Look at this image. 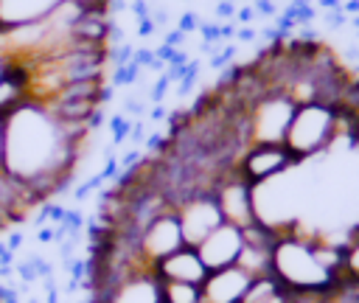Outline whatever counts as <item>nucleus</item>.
I'll return each mask as SVG.
<instances>
[{
	"label": "nucleus",
	"mask_w": 359,
	"mask_h": 303,
	"mask_svg": "<svg viewBox=\"0 0 359 303\" xmlns=\"http://www.w3.org/2000/svg\"><path fill=\"white\" fill-rule=\"evenodd\" d=\"M342 281L359 286V224H351L345 230V269Z\"/></svg>",
	"instance_id": "17"
},
{
	"label": "nucleus",
	"mask_w": 359,
	"mask_h": 303,
	"mask_svg": "<svg viewBox=\"0 0 359 303\" xmlns=\"http://www.w3.org/2000/svg\"><path fill=\"white\" fill-rule=\"evenodd\" d=\"M323 22L328 25V28H342L345 22H348V14L342 11V8H334V11H323Z\"/></svg>",
	"instance_id": "20"
},
{
	"label": "nucleus",
	"mask_w": 359,
	"mask_h": 303,
	"mask_svg": "<svg viewBox=\"0 0 359 303\" xmlns=\"http://www.w3.org/2000/svg\"><path fill=\"white\" fill-rule=\"evenodd\" d=\"M6 121L3 171L28 185L39 199L59 194L81 157L87 123H65L45 104L25 101Z\"/></svg>",
	"instance_id": "1"
},
{
	"label": "nucleus",
	"mask_w": 359,
	"mask_h": 303,
	"mask_svg": "<svg viewBox=\"0 0 359 303\" xmlns=\"http://www.w3.org/2000/svg\"><path fill=\"white\" fill-rule=\"evenodd\" d=\"M345 62H359V45L356 42H351L345 48Z\"/></svg>",
	"instance_id": "22"
},
{
	"label": "nucleus",
	"mask_w": 359,
	"mask_h": 303,
	"mask_svg": "<svg viewBox=\"0 0 359 303\" xmlns=\"http://www.w3.org/2000/svg\"><path fill=\"white\" fill-rule=\"evenodd\" d=\"M154 275L160 281H180V283H196L202 286V281L208 278V267L202 264L196 247H180L177 252L165 255L163 261L154 264Z\"/></svg>",
	"instance_id": "11"
},
{
	"label": "nucleus",
	"mask_w": 359,
	"mask_h": 303,
	"mask_svg": "<svg viewBox=\"0 0 359 303\" xmlns=\"http://www.w3.org/2000/svg\"><path fill=\"white\" fill-rule=\"evenodd\" d=\"M3 166H6V121L0 118V174H6Z\"/></svg>",
	"instance_id": "21"
},
{
	"label": "nucleus",
	"mask_w": 359,
	"mask_h": 303,
	"mask_svg": "<svg viewBox=\"0 0 359 303\" xmlns=\"http://www.w3.org/2000/svg\"><path fill=\"white\" fill-rule=\"evenodd\" d=\"M241 247H244V233H241V227L222 222L213 233H208V236L196 244V252H199L202 264L208 267V272H213V269L233 267V264L238 261Z\"/></svg>",
	"instance_id": "8"
},
{
	"label": "nucleus",
	"mask_w": 359,
	"mask_h": 303,
	"mask_svg": "<svg viewBox=\"0 0 359 303\" xmlns=\"http://www.w3.org/2000/svg\"><path fill=\"white\" fill-rule=\"evenodd\" d=\"M323 303H359V286H353V283H348V281H337V283L325 292Z\"/></svg>",
	"instance_id": "18"
},
{
	"label": "nucleus",
	"mask_w": 359,
	"mask_h": 303,
	"mask_svg": "<svg viewBox=\"0 0 359 303\" xmlns=\"http://www.w3.org/2000/svg\"><path fill=\"white\" fill-rule=\"evenodd\" d=\"M334 118H337V107H328V104H300V107H294L292 123H289L286 137H283L286 149L300 163L328 152L337 143Z\"/></svg>",
	"instance_id": "2"
},
{
	"label": "nucleus",
	"mask_w": 359,
	"mask_h": 303,
	"mask_svg": "<svg viewBox=\"0 0 359 303\" xmlns=\"http://www.w3.org/2000/svg\"><path fill=\"white\" fill-rule=\"evenodd\" d=\"M250 275L241 267H224V269H213L208 272V278L202 281V303H241L247 286H250Z\"/></svg>",
	"instance_id": "10"
},
{
	"label": "nucleus",
	"mask_w": 359,
	"mask_h": 303,
	"mask_svg": "<svg viewBox=\"0 0 359 303\" xmlns=\"http://www.w3.org/2000/svg\"><path fill=\"white\" fill-rule=\"evenodd\" d=\"M6 65H8V62H6L3 56H0V73H3V67H6Z\"/></svg>",
	"instance_id": "24"
},
{
	"label": "nucleus",
	"mask_w": 359,
	"mask_h": 303,
	"mask_svg": "<svg viewBox=\"0 0 359 303\" xmlns=\"http://www.w3.org/2000/svg\"><path fill=\"white\" fill-rule=\"evenodd\" d=\"M62 3L65 0H0V31L42 22Z\"/></svg>",
	"instance_id": "12"
},
{
	"label": "nucleus",
	"mask_w": 359,
	"mask_h": 303,
	"mask_svg": "<svg viewBox=\"0 0 359 303\" xmlns=\"http://www.w3.org/2000/svg\"><path fill=\"white\" fill-rule=\"evenodd\" d=\"M294 166H300V160L286 149V143H250L241 149V154L236 160L238 174L252 188L289 174Z\"/></svg>",
	"instance_id": "5"
},
{
	"label": "nucleus",
	"mask_w": 359,
	"mask_h": 303,
	"mask_svg": "<svg viewBox=\"0 0 359 303\" xmlns=\"http://www.w3.org/2000/svg\"><path fill=\"white\" fill-rule=\"evenodd\" d=\"M213 196H216V205L222 210V219L227 224H236V227H250L258 222L255 216V188L238 174L236 166L230 168H222L213 180Z\"/></svg>",
	"instance_id": "4"
},
{
	"label": "nucleus",
	"mask_w": 359,
	"mask_h": 303,
	"mask_svg": "<svg viewBox=\"0 0 359 303\" xmlns=\"http://www.w3.org/2000/svg\"><path fill=\"white\" fill-rule=\"evenodd\" d=\"M25 101H31L28 70L17 62H8L0 73V118H8Z\"/></svg>",
	"instance_id": "13"
},
{
	"label": "nucleus",
	"mask_w": 359,
	"mask_h": 303,
	"mask_svg": "<svg viewBox=\"0 0 359 303\" xmlns=\"http://www.w3.org/2000/svg\"><path fill=\"white\" fill-rule=\"evenodd\" d=\"M280 292H286V289H283V283H280L272 272H269V275H258V278L250 281V286H247L241 303H266V300H272V297L280 295Z\"/></svg>",
	"instance_id": "15"
},
{
	"label": "nucleus",
	"mask_w": 359,
	"mask_h": 303,
	"mask_svg": "<svg viewBox=\"0 0 359 303\" xmlns=\"http://www.w3.org/2000/svg\"><path fill=\"white\" fill-rule=\"evenodd\" d=\"M292 115H294V104L283 93H266L264 98L250 104L244 109L247 146L250 143H283Z\"/></svg>",
	"instance_id": "3"
},
{
	"label": "nucleus",
	"mask_w": 359,
	"mask_h": 303,
	"mask_svg": "<svg viewBox=\"0 0 359 303\" xmlns=\"http://www.w3.org/2000/svg\"><path fill=\"white\" fill-rule=\"evenodd\" d=\"M272 247L275 244H252V241H244L236 267H241L250 278L269 275L272 272Z\"/></svg>",
	"instance_id": "14"
},
{
	"label": "nucleus",
	"mask_w": 359,
	"mask_h": 303,
	"mask_svg": "<svg viewBox=\"0 0 359 303\" xmlns=\"http://www.w3.org/2000/svg\"><path fill=\"white\" fill-rule=\"evenodd\" d=\"M160 297L163 303H202V289L196 283L160 281Z\"/></svg>",
	"instance_id": "16"
},
{
	"label": "nucleus",
	"mask_w": 359,
	"mask_h": 303,
	"mask_svg": "<svg viewBox=\"0 0 359 303\" xmlns=\"http://www.w3.org/2000/svg\"><path fill=\"white\" fill-rule=\"evenodd\" d=\"M325 292H311V289H300V292H286V303H323Z\"/></svg>",
	"instance_id": "19"
},
{
	"label": "nucleus",
	"mask_w": 359,
	"mask_h": 303,
	"mask_svg": "<svg viewBox=\"0 0 359 303\" xmlns=\"http://www.w3.org/2000/svg\"><path fill=\"white\" fill-rule=\"evenodd\" d=\"M174 213L180 219V227H182V236H185L188 247H196L208 233H213L224 222L222 210L216 205V196L208 188H199V191L188 194L185 199H180L174 205Z\"/></svg>",
	"instance_id": "6"
},
{
	"label": "nucleus",
	"mask_w": 359,
	"mask_h": 303,
	"mask_svg": "<svg viewBox=\"0 0 359 303\" xmlns=\"http://www.w3.org/2000/svg\"><path fill=\"white\" fill-rule=\"evenodd\" d=\"M180 247H185V236H182V227H180V219L174 210H165L157 219H151L137 241V252H140L143 264H149L151 269L157 261L177 252Z\"/></svg>",
	"instance_id": "7"
},
{
	"label": "nucleus",
	"mask_w": 359,
	"mask_h": 303,
	"mask_svg": "<svg viewBox=\"0 0 359 303\" xmlns=\"http://www.w3.org/2000/svg\"><path fill=\"white\" fill-rule=\"evenodd\" d=\"M348 22H351V25H353V28L359 31V14H353V17H348Z\"/></svg>",
	"instance_id": "23"
},
{
	"label": "nucleus",
	"mask_w": 359,
	"mask_h": 303,
	"mask_svg": "<svg viewBox=\"0 0 359 303\" xmlns=\"http://www.w3.org/2000/svg\"><path fill=\"white\" fill-rule=\"evenodd\" d=\"M90 303H163L160 278L154 275V269H137L129 278H123L118 286L93 295Z\"/></svg>",
	"instance_id": "9"
}]
</instances>
